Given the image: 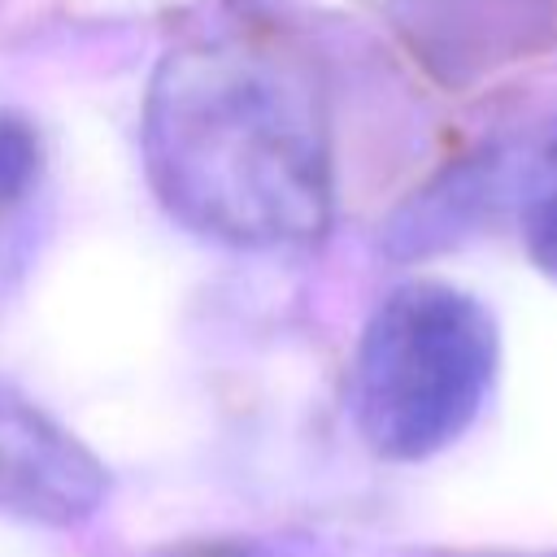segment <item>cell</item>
<instances>
[{
	"mask_svg": "<svg viewBox=\"0 0 557 557\" xmlns=\"http://www.w3.org/2000/svg\"><path fill=\"white\" fill-rule=\"evenodd\" d=\"M144 161L174 218L235 248L313 244L331 213L313 70L261 22L165 52L144 109Z\"/></svg>",
	"mask_w": 557,
	"mask_h": 557,
	"instance_id": "1",
	"label": "cell"
},
{
	"mask_svg": "<svg viewBox=\"0 0 557 557\" xmlns=\"http://www.w3.org/2000/svg\"><path fill=\"white\" fill-rule=\"evenodd\" d=\"M496 374V326L448 283H405L370 318L352 366V413L366 444L418 461L453 444Z\"/></svg>",
	"mask_w": 557,
	"mask_h": 557,
	"instance_id": "2",
	"label": "cell"
},
{
	"mask_svg": "<svg viewBox=\"0 0 557 557\" xmlns=\"http://www.w3.org/2000/svg\"><path fill=\"white\" fill-rule=\"evenodd\" d=\"M100 461L35 400L0 379V509L70 527L100 509Z\"/></svg>",
	"mask_w": 557,
	"mask_h": 557,
	"instance_id": "3",
	"label": "cell"
},
{
	"mask_svg": "<svg viewBox=\"0 0 557 557\" xmlns=\"http://www.w3.org/2000/svg\"><path fill=\"white\" fill-rule=\"evenodd\" d=\"M39 200H44V144L30 122L0 113V278H9L22 265Z\"/></svg>",
	"mask_w": 557,
	"mask_h": 557,
	"instance_id": "4",
	"label": "cell"
},
{
	"mask_svg": "<svg viewBox=\"0 0 557 557\" xmlns=\"http://www.w3.org/2000/svg\"><path fill=\"white\" fill-rule=\"evenodd\" d=\"M531 252L544 270L557 274V196H548L535 213H531Z\"/></svg>",
	"mask_w": 557,
	"mask_h": 557,
	"instance_id": "5",
	"label": "cell"
},
{
	"mask_svg": "<svg viewBox=\"0 0 557 557\" xmlns=\"http://www.w3.org/2000/svg\"><path fill=\"white\" fill-rule=\"evenodd\" d=\"M205 557H270V553H257V548H218V553H205Z\"/></svg>",
	"mask_w": 557,
	"mask_h": 557,
	"instance_id": "6",
	"label": "cell"
}]
</instances>
